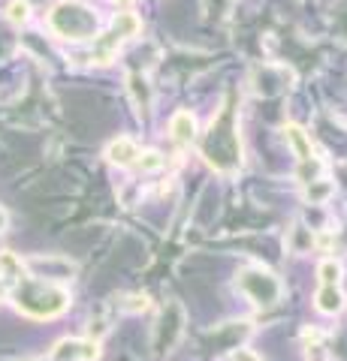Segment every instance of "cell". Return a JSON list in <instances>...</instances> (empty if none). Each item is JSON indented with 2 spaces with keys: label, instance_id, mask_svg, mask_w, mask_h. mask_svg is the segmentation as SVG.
<instances>
[{
  "label": "cell",
  "instance_id": "ac0fdd59",
  "mask_svg": "<svg viewBox=\"0 0 347 361\" xmlns=\"http://www.w3.org/2000/svg\"><path fill=\"white\" fill-rule=\"evenodd\" d=\"M6 18L13 21V25H25V21L30 18V4H28V0H9Z\"/></svg>",
  "mask_w": 347,
  "mask_h": 361
},
{
  "label": "cell",
  "instance_id": "52a82bcc",
  "mask_svg": "<svg viewBox=\"0 0 347 361\" xmlns=\"http://www.w3.org/2000/svg\"><path fill=\"white\" fill-rule=\"evenodd\" d=\"M52 361H97L100 358V343L91 337H64L52 346L49 353Z\"/></svg>",
  "mask_w": 347,
  "mask_h": 361
},
{
  "label": "cell",
  "instance_id": "7a4b0ae2",
  "mask_svg": "<svg viewBox=\"0 0 347 361\" xmlns=\"http://www.w3.org/2000/svg\"><path fill=\"white\" fill-rule=\"evenodd\" d=\"M227 111L223 109L218 111V118H211V127H208V135L203 142V157L218 169V172H233L239 166V133H236V123H227Z\"/></svg>",
  "mask_w": 347,
  "mask_h": 361
},
{
  "label": "cell",
  "instance_id": "5bb4252c",
  "mask_svg": "<svg viewBox=\"0 0 347 361\" xmlns=\"http://www.w3.org/2000/svg\"><path fill=\"white\" fill-rule=\"evenodd\" d=\"M0 277H4L6 283H18V280L25 277V262H21L16 253L4 250L0 253Z\"/></svg>",
  "mask_w": 347,
  "mask_h": 361
},
{
  "label": "cell",
  "instance_id": "e0dca14e",
  "mask_svg": "<svg viewBox=\"0 0 347 361\" xmlns=\"http://www.w3.org/2000/svg\"><path fill=\"white\" fill-rule=\"evenodd\" d=\"M163 154L160 151H154V148H148V151H139V160H136V166L142 169V172H158V169H163Z\"/></svg>",
  "mask_w": 347,
  "mask_h": 361
},
{
  "label": "cell",
  "instance_id": "4fadbf2b",
  "mask_svg": "<svg viewBox=\"0 0 347 361\" xmlns=\"http://www.w3.org/2000/svg\"><path fill=\"white\" fill-rule=\"evenodd\" d=\"M332 196H335V184L327 178H314L305 184V202H311V205H327Z\"/></svg>",
  "mask_w": 347,
  "mask_h": 361
},
{
  "label": "cell",
  "instance_id": "ba28073f",
  "mask_svg": "<svg viewBox=\"0 0 347 361\" xmlns=\"http://www.w3.org/2000/svg\"><path fill=\"white\" fill-rule=\"evenodd\" d=\"M170 135L178 148H187V145L196 142V118L190 115L187 109H178L170 118Z\"/></svg>",
  "mask_w": 347,
  "mask_h": 361
},
{
  "label": "cell",
  "instance_id": "7c38bea8",
  "mask_svg": "<svg viewBox=\"0 0 347 361\" xmlns=\"http://www.w3.org/2000/svg\"><path fill=\"white\" fill-rule=\"evenodd\" d=\"M142 30V21L136 13H130V9H124V13H118L115 18H112V37H115L118 42L127 39V37H136V33Z\"/></svg>",
  "mask_w": 347,
  "mask_h": 361
},
{
  "label": "cell",
  "instance_id": "44dd1931",
  "mask_svg": "<svg viewBox=\"0 0 347 361\" xmlns=\"http://www.w3.org/2000/svg\"><path fill=\"white\" fill-rule=\"evenodd\" d=\"M6 226H9V214H6V208L0 205V235L6 232Z\"/></svg>",
  "mask_w": 347,
  "mask_h": 361
},
{
  "label": "cell",
  "instance_id": "6da1fadb",
  "mask_svg": "<svg viewBox=\"0 0 347 361\" xmlns=\"http://www.w3.org/2000/svg\"><path fill=\"white\" fill-rule=\"evenodd\" d=\"M13 301L25 316L52 319V316H61L70 307V292L61 283H49V280L40 277H21L13 289Z\"/></svg>",
  "mask_w": 347,
  "mask_h": 361
},
{
  "label": "cell",
  "instance_id": "30bf717a",
  "mask_svg": "<svg viewBox=\"0 0 347 361\" xmlns=\"http://www.w3.org/2000/svg\"><path fill=\"white\" fill-rule=\"evenodd\" d=\"M284 139L290 145V151L299 163H311V157H314V148H311V139L308 133L299 127V123H284Z\"/></svg>",
  "mask_w": 347,
  "mask_h": 361
},
{
  "label": "cell",
  "instance_id": "d6986e66",
  "mask_svg": "<svg viewBox=\"0 0 347 361\" xmlns=\"http://www.w3.org/2000/svg\"><path fill=\"white\" fill-rule=\"evenodd\" d=\"M121 307H124L127 313H142V310H148V295H145V292H142V295H139V292H136V295H127Z\"/></svg>",
  "mask_w": 347,
  "mask_h": 361
},
{
  "label": "cell",
  "instance_id": "603a6c76",
  "mask_svg": "<svg viewBox=\"0 0 347 361\" xmlns=\"http://www.w3.org/2000/svg\"><path fill=\"white\" fill-rule=\"evenodd\" d=\"M112 4H118V6H124V9H127V6L133 4V0H112Z\"/></svg>",
  "mask_w": 347,
  "mask_h": 361
},
{
  "label": "cell",
  "instance_id": "2e32d148",
  "mask_svg": "<svg viewBox=\"0 0 347 361\" xmlns=\"http://www.w3.org/2000/svg\"><path fill=\"white\" fill-rule=\"evenodd\" d=\"M290 250H293V253H305L308 250V247L311 244H314V235H311L308 229H305V226H293V229H290Z\"/></svg>",
  "mask_w": 347,
  "mask_h": 361
},
{
  "label": "cell",
  "instance_id": "8fae6325",
  "mask_svg": "<svg viewBox=\"0 0 347 361\" xmlns=\"http://www.w3.org/2000/svg\"><path fill=\"white\" fill-rule=\"evenodd\" d=\"M314 307H317L323 316L341 313V307H344V292H341L339 286H320L317 295H314Z\"/></svg>",
  "mask_w": 347,
  "mask_h": 361
},
{
  "label": "cell",
  "instance_id": "277c9868",
  "mask_svg": "<svg viewBox=\"0 0 347 361\" xmlns=\"http://www.w3.org/2000/svg\"><path fill=\"white\" fill-rule=\"evenodd\" d=\"M236 286L257 304V307H269V304H275L278 298H281V292H284L281 280H278L272 271L263 268V265H248V268H242Z\"/></svg>",
  "mask_w": 347,
  "mask_h": 361
},
{
  "label": "cell",
  "instance_id": "3957f363",
  "mask_svg": "<svg viewBox=\"0 0 347 361\" xmlns=\"http://www.w3.org/2000/svg\"><path fill=\"white\" fill-rule=\"evenodd\" d=\"M49 27L54 37L61 39H73V42H82V39H91L97 37V13L91 6L79 4V0H64L49 13Z\"/></svg>",
  "mask_w": 347,
  "mask_h": 361
},
{
  "label": "cell",
  "instance_id": "9c48e42d",
  "mask_svg": "<svg viewBox=\"0 0 347 361\" xmlns=\"http://www.w3.org/2000/svg\"><path fill=\"white\" fill-rule=\"evenodd\" d=\"M106 160L112 166H121V169H127L139 160V145L130 139V135H118L115 142H109V148H106Z\"/></svg>",
  "mask_w": 347,
  "mask_h": 361
},
{
  "label": "cell",
  "instance_id": "7402d4cb",
  "mask_svg": "<svg viewBox=\"0 0 347 361\" xmlns=\"http://www.w3.org/2000/svg\"><path fill=\"white\" fill-rule=\"evenodd\" d=\"M6 295H9V283L0 277V301H6Z\"/></svg>",
  "mask_w": 347,
  "mask_h": 361
},
{
  "label": "cell",
  "instance_id": "8992f818",
  "mask_svg": "<svg viewBox=\"0 0 347 361\" xmlns=\"http://www.w3.org/2000/svg\"><path fill=\"white\" fill-rule=\"evenodd\" d=\"M25 271H33L30 277H40V280H49V283H64L76 274V265L64 256H33L25 262Z\"/></svg>",
  "mask_w": 347,
  "mask_h": 361
},
{
  "label": "cell",
  "instance_id": "5b68a950",
  "mask_svg": "<svg viewBox=\"0 0 347 361\" xmlns=\"http://www.w3.org/2000/svg\"><path fill=\"white\" fill-rule=\"evenodd\" d=\"M184 307L178 301H170L166 307L160 310V319L158 325H154V353L158 355H170L172 349L178 346V341H182L184 334Z\"/></svg>",
  "mask_w": 347,
  "mask_h": 361
},
{
  "label": "cell",
  "instance_id": "ffe728a7",
  "mask_svg": "<svg viewBox=\"0 0 347 361\" xmlns=\"http://www.w3.org/2000/svg\"><path fill=\"white\" fill-rule=\"evenodd\" d=\"M233 361H263V358L257 355L254 349H245V346H242V349H236V353H233Z\"/></svg>",
  "mask_w": 347,
  "mask_h": 361
},
{
  "label": "cell",
  "instance_id": "9a60e30c",
  "mask_svg": "<svg viewBox=\"0 0 347 361\" xmlns=\"http://www.w3.org/2000/svg\"><path fill=\"white\" fill-rule=\"evenodd\" d=\"M317 277H320V286H339L341 283V265L335 259H323L317 265Z\"/></svg>",
  "mask_w": 347,
  "mask_h": 361
}]
</instances>
